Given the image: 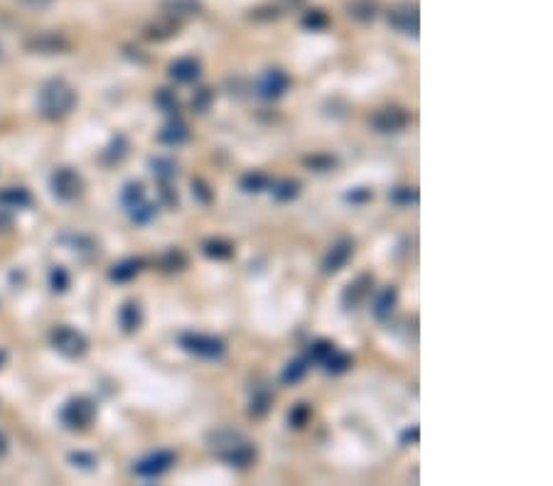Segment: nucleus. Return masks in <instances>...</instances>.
Returning a JSON list of instances; mask_svg holds the SVG:
<instances>
[{"label": "nucleus", "instance_id": "42", "mask_svg": "<svg viewBox=\"0 0 553 486\" xmlns=\"http://www.w3.org/2000/svg\"><path fill=\"white\" fill-rule=\"evenodd\" d=\"M3 359H5V354H3V352H0V363H3Z\"/></svg>", "mask_w": 553, "mask_h": 486}, {"label": "nucleus", "instance_id": "41", "mask_svg": "<svg viewBox=\"0 0 553 486\" xmlns=\"http://www.w3.org/2000/svg\"><path fill=\"white\" fill-rule=\"evenodd\" d=\"M3 452H5V437L0 435V454H3Z\"/></svg>", "mask_w": 553, "mask_h": 486}, {"label": "nucleus", "instance_id": "40", "mask_svg": "<svg viewBox=\"0 0 553 486\" xmlns=\"http://www.w3.org/2000/svg\"><path fill=\"white\" fill-rule=\"evenodd\" d=\"M418 439V428H411L403 433V442H416Z\"/></svg>", "mask_w": 553, "mask_h": 486}, {"label": "nucleus", "instance_id": "16", "mask_svg": "<svg viewBox=\"0 0 553 486\" xmlns=\"http://www.w3.org/2000/svg\"><path fill=\"white\" fill-rule=\"evenodd\" d=\"M0 204L12 206V209H20V206H27L30 204V194L20 187H8L0 192Z\"/></svg>", "mask_w": 553, "mask_h": 486}, {"label": "nucleus", "instance_id": "35", "mask_svg": "<svg viewBox=\"0 0 553 486\" xmlns=\"http://www.w3.org/2000/svg\"><path fill=\"white\" fill-rule=\"evenodd\" d=\"M209 101H212V91L209 88H202L200 94H197V99L192 101L194 104V108L197 111H207V106H209Z\"/></svg>", "mask_w": 553, "mask_h": 486}, {"label": "nucleus", "instance_id": "27", "mask_svg": "<svg viewBox=\"0 0 553 486\" xmlns=\"http://www.w3.org/2000/svg\"><path fill=\"white\" fill-rule=\"evenodd\" d=\"M153 172L160 177V180L165 182V180H170V177H175V162H170V160H153Z\"/></svg>", "mask_w": 553, "mask_h": 486}, {"label": "nucleus", "instance_id": "19", "mask_svg": "<svg viewBox=\"0 0 553 486\" xmlns=\"http://www.w3.org/2000/svg\"><path fill=\"white\" fill-rule=\"evenodd\" d=\"M349 15L357 20H374L377 5H374V0H354L349 5Z\"/></svg>", "mask_w": 553, "mask_h": 486}, {"label": "nucleus", "instance_id": "14", "mask_svg": "<svg viewBox=\"0 0 553 486\" xmlns=\"http://www.w3.org/2000/svg\"><path fill=\"white\" fill-rule=\"evenodd\" d=\"M396 300H399L396 287H384L381 293L377 295V300H374V315H377L379 319L391 317V312H394V307H396Z\"/></svg>", "mask_w": 553, "mask_h": 486}, {"label": "nucleus", "instance_id": "8", "mask_svg": "<svg viewBox=\"0 0 553 486\" xmlns=\"http://www.w3.org/2000/svg\"><path fill=\"white\" fill-rule=\"evenodd\" d=\"M388 23H391V27L394 29L403 32V35L416 37L418 35V8L408 5V3L391 8V12H388Z\"/></svg>", "mask_w": 553, "mask_h": 486}, {"label": "nucleus", "instance_id": "11", "mask_svg": "<svg viewBox=\"0 0 553 486\" xmlns=\"http://www.w3.org/2000/svg\"><path fill=\"white\" fill-rule=\"evenodd\" d=\"M349 258H352V241H340V243H335L322 260L325 273H337V270H342L347 265Z\"/></svg>", "mask_w": 553, "mask_h": 486}, {"label": "nucleus", "instance_id": "7", "mask_svg": "<svg viewBox=\"0 0 553 486\" xmlns=\"http://www.w3.org/2000/svg\"><path fill=\"white\" fill-rule=\"evenodd\" d=\"M288 77L283 74L281 69H268L261 74V79L256 82V94L261 99H278V96L285 94V88H288Z\"/></svg>", "mask_w": 553, "mask_h": 486}, {"label": "nucleus", "instance_id": "30", "mask_svg": "<svg viewBox=\"0 0 553 486\" xmlns=\"http://www.w3.org/2000/svg\"><path fill=\"white\" fill-rule=\"evenodd\" d=\"M273 194H276V199L288 202V199H293L295 194H298V184H295V182H281V184L273 189Z\"/></svg>", "mask_w": 553, "mask_h": 486}, {"label": "nucleus", "instance_id": "5", "mask_svg": "<svg viewBox=\"0 0 553 486\" xmlns=\"http://www.w3.org/2000/svg\"><path fill=\"white\" fill-rule=\"evenodd\" d=\"M408 113L403 108H396V106H386V108H379L371 118V125L379 130V133H399L408 125Z\"/></svg>", "mask_w": 553, "mask_h": 486}, {"label": "nucleus", "instance_id": "32", "mask_svg": "<svg viewBox=\"0 0 553 486\" xmlns=\"http://www.w3.org/2000/svg\"><path fill=\"white\" fill-rule=\"evenodd\" d=\"M268 405H271V396L268 393H259V396H253L251 400V415H263L266 410H268Z\"/></svg>", "mask_w": 553, "mask_h": 486}, {"label": "nucleus", "instance_id": "2", "mask_svg": "<svg viewBox=\"0 0 553 486\" xmlns=\"http://www.w3.org/2000/svg\"><path fill=\"white\" fill-rule=\"evenodd\" d=\"M71 106H74V91L64 82H49L47 86L42 88L40 108L45 116H64V113L71 111Z\"/></svg>", "mask_w": 553, "mask_h": 486}, {"label": "nucleus", "instance_id": "21", "mask_svg": "<svg viewBox=\"0 0 553 486\" xmlns=\"http://www.w3.org/2000/svg\"><path fill=\"white\" fill-rule=\"evenodd\" d=\"M305 374H307V363L303 361V359H298V361H290L288 366H285V371H283V381L298 383L305 378Z\"/></svg>", "mask_w": 553, "mask_h": 486}, {"label": "nucleus", "instance_id": "39", "mask_svg": "<svg viewBox=\"0 0 553 486\" xmlns=\"http://www.w3.org/2000/svg\"><path fill=\"white\" fill-rule=\"evenodd\" d=\"M371 194L366 192V189H357V192H349L347 194V199L349 202H364V199H369Z\"/></svg>", "mask_w": 553, "mask_h": 486}, {"label": "nucleus", "instance_id": "9", "mask_svg": "<svg viewBox=\"0 0 553 486\" xmlns=\"http://www.w3.org/2000/svg\"><path fill=\"white\" fill-rule=\"evenodd\" d=\"M52 189L59 199H74L82 192V180L74 170L69 167H62L52 175Z\"/></svg>", "mask_w": 553, "mask_h": 486}, {"label": "nucleus", "instance_id": "18", "mask_svg": "<svg viewBox=\"0 0 553 486\" xmlns=\"http://www.w3.org/2000/svg\"><path fill=\"white\" fill-rule=\"evenodd\" d=\"M325 369L330 371V374H344V371L352 366V359H349V354H342V352H332L330 356L325 359Z\"/></svg>", "mask_w": 553, "mask_h": 486}, {"label": "nucleus", "instance_id": "34", "mask_svg": "<svg viewBox=\"0 0 553 486\" xmlns=\"http://www.w3.org/2000/svg\"><path fill=\"white\" fill-rule=\"evenodd\" d=\"M307 415H310V410L305 408V405H298V408L290 413V425H295V428H303L305 425V420H307Z\"/></svg>", "mask_w": 553, "mask_h": 486}, {"label": "nucleus", "instance_id": "20", "mask_svg": "<svg viewBox=\"0 0 553 486\" xmlns=\"http://www.w3.org/2000/svg\"><path fill=\"white\" fill-rule=\"evenodd\" d=\"M138 270H141V263H138V260H123V263L113 265L111 278L118 282H126V280H130V278H136Z\"/></svg>", "mask_w": 553, "mask_h": 486}, {"label": "nucleus", "instance_id": "13", "mask_svg": "<svg viewBox=\"0 0 553 486\" xmlns=\"http://www.w3.org/2000/svg\"><path fill=\"white\" fill-rule=\"evenodd\" d=\"M170 77L180 84L194 82V79L200 77V62H194V59H189V57L177 59L175 64L170 66Z\"/></svg>", "mask_w": 553, "mask_h": 486}, {"label": "nucleus", "instance_id": "31", "mask_svg": "<svg viewBox=\"0 0 553 486\" xmlns=\"http://www.w3.org/2000/svg\"><path fill=\"white\" fill-rule=\"evenodd\" d=\"M155 104H158L163 111H175L177 108L175 96H172V91H167V88H160L158 94H155Z\"/></svg>", "mask_w": 553, "mask_h": 486}, {"label": "nucleus", "instance_id": "3", "mask_svg": "<svg viewBox=\"0 0 553 486\" xmlns=\"http://www.w3.org/2000/svg\"><path fill=\"white\" fill-rule=\"evenodd\" d=\"M96 415V405L89 398H74L64 405L62 410V422L71 430H84L86 425H91Z\"/></svg>", "mask_w": 553, "mask_h": 486}, {"label": "nucleus", "instance_id": "10", "mask_svg": "<svg viewBox=\"0 0 553 486\" xmlns=\"http://www.w3.org/2000/svg\"><path fill=\"white\" fill-rule=\"evenodd\" d=\"M172 464H175V454L167 450H160V452H155V454H150V457H145L143 462H138L136 472L141 476H160L163 472H167Z\"/></svg>", "mask_w": 553, "mask_h": 486}, {"label": "nucleus", "instance_id": "38", "mask_svg": "<svg viewBox=\"0 0 553 486\" xmlns=\"http://www.w3.org/2000/svg\"><path fill=\"white\" fill-rule=\"evenodd\" d=\"M192 192H197L202 197V202H209L212 199V194L207 192V187L202 184V182H192Z\"/></svg>", "mask_w": 553, "mask_h": 486}, {"label": "nucleus", "instance_id": "12", "mask_svg": "<svg viewBox=\"0 0 553 486\" xmlns=\"http://www.w3.org/2000/svg\"><path fill=\"white\" fill-rule=\"evenodd\" d=\"M371 276H360L357 278V280L352 282V285L347 287V290H344V305L347 307H357L360 305V302H364L366 300V295L371 293Z\"/></svg>", "mask_w": 553, "mask_h": 486}, {"label": "nucleus", "instance_id": "25", "mask_svg": "<svg viewBox=\"0 0 553 486\" xmlns=\"http://www.w3.org/2000/svg\"><path fill=\"white\" fill-rule=\"evenodd\" d=\"M155 206L153 204H136V206H130V217H133V221H138V223H145V221H150V219L155 217Z\"/></svg>", "mask_w": 553, "mask_h": 486}, {"label": "nucleus", "instance_id": "28", "mask_svg": "<svg viewBox=\"0 0 553 486\" xmlns=\"http://www.w3.org/2000/svg\"><path fill=\"white\" fill-rule=\"evenodd\" d=\"M49 280H52V290H54V293H64L67 287H69V276H67L64 268H54L52 276H49Z\"/></svg>", "mask_w": 553, "mask_h": 486}, {"label": "nucleus", "instance_id": "33", "mask_svg": "<svg viewBox=\"0 0 553 486\" xmlns=\"http://www.w3.org/2000/svg\"><path fill=\"white\" fill-rule=\"evenodd\" d=\"M303 25H305V27H312V29H320V27H325V25H327V15H325V12H320V10H315V12H310V15H305Z\"/></svg>", "mask_w": 553, "mask_h": 486}, {"label": "nucleus", "instance_id": "36", "mask_svg": "<svg viewBox=\"0 0 553 486\" xmlns=\"http://www.w3.org/2000/svg\"><path fill=\"white\" fill-rule=\"evenodd\" d=\"M71 462L74 464H79V467H94L96 464V459L91 457V454H84V452H77V454H71Z\"/></svg>", "mask_w": 553, "mask_h": 486}, {"label": "nucleus", "instance_id": "26", "mask_svg": "<svg viewBox=\"0 0 553 486\" xmlns=\"http://www.w3.org/2000/svg\"><path fill=\"white\" fill-rule=\"evenodd\" d=\"M391 202H396V204H416L418 202V192L411 187H399L391 192Z\"/></svg>", "mask_w": 553, "mask_h": 486}, {"label": "nucleus", "instance_id": "29", "mask_svg": "<svg viewBox=\"0 0 553 486\" xmlns=\"http://www.w3.org/2000/svg\"><path fill=\"white\" fill-rule=\"evenodd\" d=\"M123 202H126V206H136V204H141L143 202V184H128L126 187V192H123Z\"/></svg>", "mask_w": 553, "mask_h": 486}, {"label": "nucleus", "instance_id": "4", "mask_svg": "<svg viewBox=\"0 0 553 486\" xmlns=\"http://www.w3.org/2000/svg\"><path fill=\"white\" fill-rule=\"evenodd\" d=\"M183 346L189 354H197V356H204V359H219L224 354V349H226L222 339L207 337V334H185Z\"/></svg>", "mask_w": 553, "mask_h": 486}, {"label": "nucleus", "instance_id": "17", "mask_svg": "<svg viewBox=\"0 0 553 486\" xmlns=\"http://www.w3.org/2000/svg\"><path fill=\"white\" fill-rule=\"evenodd\" d=\"M121 327L126 332H136L141 327V307L136 302H126L123 310H121Z\"/></svg>", "mask_w": 553, "mask_h": 486}, {"label": "nucleus", "instance_id": "1", "mask_svg": "<svg viewBox=\"0 0 553 486\" xmlns=\"http://www.w3.org/2000/svg\"><path fill=\"white\" fill-rule=\"evenodd\" d=\"M207 442H209V450L219 459H224L226 464H234V467H248L256 457V450H253L251 442L242 433H234V430H217V433L209 435Z\"/></svg>", "mask_w": 553, "mask_h": 486}, {"label": "nucleus", "instance_id": "15", "mask_svg": "<svg viewBox=\"0 0 553 486\" xmlns=\"http://www.w3.org/2000/svg\"><path fill=\"white\" fill-rule=\"evenodd\" d=\"M187 138H189V130L183 121H170V123L163 128V133H160V141L165 143V145H183Z\"/></svg>", "mask_w": 553, "mask_h": 486}, {"label": "nucleus", "instance_id": "6", "mask_svg": "<svg viewBox=\"0 0 553 486\" xmlns=\"http://www.w3.org/2000/svg\"><path fill=\"white\" fill-rule=\"evenodd\" d=\"M52 344L57 346L62 354H67V356H82V354L86 352V339H84L79 332H74V329H69V327L54 329Z\"/></svg>", "mask_w": 553, "mask_h": 486}, {"label": "nucleus", "instance_id": "23", "mask_svg": "<svg viewBox=\"0 0 553 486\" xmlns=\"http://www.w3.org/2000/svg\"><path fill=\"white\" fill-rule=\"evenodd\" d=\"M204 253L214 258H229L234 253V246L224 243V241H209V243H204Z\"/></svg>", "mask_w": 553, "mask_h": 486}, {"label": "nucleus", "instance_id": "24", "mask_svg": "<svg viewBox=\"0 0 553 486\" xmlns=\"http://www.w3.org/2000/svg\"><path fill=\"white\" fill-rule=\"evenodd\" d=\"M332 352H335V344H330V341H315V344L310 346V352H307V356H310L312 361H320V363H322L325 359L330 356Z\"/></svg>", "mask_w": 553, "mask_h": 486}, {"label": "nucleus", "instance_id": "37", "mask_svg": "<svg viewBox=\"0 0 553 486\" xmlns=\"http://www.w3.org/2000/svg\"><path fill=\"white\" fill-rule=\"evenodd\" d=\"M307 165H312V167H320V170H330L332 165H335V160H330V158H315V160H307Z\"/></svg>", "mask_w": 553, "mask_h": 486}, {"label": "nucleus", "instance_id": "22", "mask_svg": "<svg viewBox=\"0 0 553 486\" xmlns=\"http://www.w3.org/2000/svg\"><path fill=\"white\" fill-rule=\"evenodd\" d=\"M242 184L246 192H261V189L268 187V177L261 175V172H248V175L242 180Z\"/></svg>", "mask_w": 553, "mask_h": 486}]
</instances>
